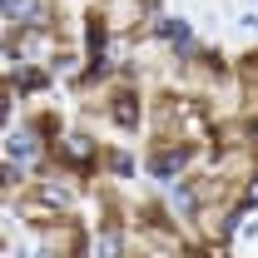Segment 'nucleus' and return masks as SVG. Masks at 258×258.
<instances>
[{"instance_id": "nucleus-1", "label": "nucleus", "mask_w": 258, "mask_h": 258, "mask_svg": "<svg viewBox=\"0 0 258 258\" xmlns=\"http://www.w3.org/2000/svg\"><path fill=\"white\" fill-rule=\"evenodd\" d=\"M10 154H15V159H35V144H30V139H15Z\"/></svg>"}]
</instances>
